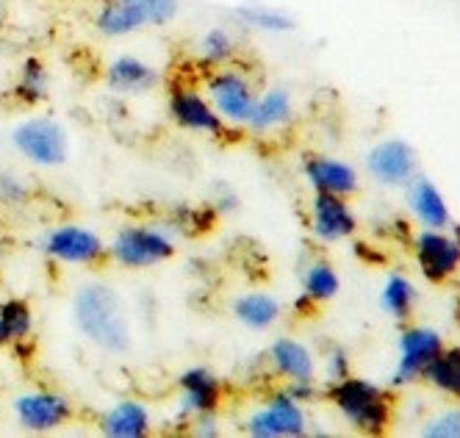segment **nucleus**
Returning a JSON list of instances; mask_svg holds the SVG:
<instances>
[{
	"mask_svg": "<svg viewBox=\"0 0 460 438\" xmlns=\"http://www.w3.org/2000/svg\"><path fill=\"white\" fill-rule=\"evenodd\" d=\"M73 322L86 342L111 355L130 347V327L119 294L106 283L81 286L73 297Z\"/></svg>",
	"mask_w": 460,
	"mask_h": 438,
	"instance_id": "nucleus-1",
	"label": "nucleus"
},
{
	"mask_svg": "<svg viewBox=\"0 0 460 438\" xmlns=\"http://www.w3.org/2000/svg\"><path fill=\"white\" fill-rule=\"evenodd\" d=\"M181 0H101L94 28L106 40H122L142 28L167 25L178 17Z\"/></svg>",
	"mask_w": 460,
	"mask_h": 438,
	"instance_id": "nucleus-2",
	"label": "nucleus"
},
{
	"mask_svg": "<svg viewBox=\"0 0 460 438\" xmlns=\"http://www.w3.org/2000/svg\"><path fill=\"white\" fill-rule=\"evenodd\" d=\"M331 399L341 411V416L358 433L380 435L388 430L391 402H388V394L380 386H375L372 380H360V378L347 375L344 380L331 383Z\"/></svg>",
	"mask_w": 460,
	"mask_h": 438,
	"instance_id": "nucleus-3",
	"label": "nucleus"
},
{
	"mask_svg": "<svg viewBox=\"0 0 460 438\" xmlns=\"http://www.w3.org/2000/svg\"><path fill=\"white\" fill-rule=\"evenodd\" d=\"M206 97L211 100V106L227 125H247L252 109H255V84L252 78L239 70L234 64L217 67V70L206 78Z\"/></svg>",
	"mask_w": 460,
	"mask_h": 438,
	"instance_id": "nucleus-4",
	"label": "nucleus"
},
{
	"mask_svg": "<svg viewBox=\"0 0 460 438\" xmlns=\"http://www.w3.org/2000/svg\"><path fill=\"white\" fill-rule=\"evenodd\" d=\"M14 150L37 166H61L70 158V142L53 117H28L12 130Z\"/></svg>",
	"mask_w": 460,
	"mask_h": 438,
	"instance_id": "nucleus-5",
	"label": "nucleus"
},
{
	"mask_svg": "<svg viewBox=\"0 0 460 438\" xmlns=\"http://www.w3.org/2000/svg\"><path fill=\"white\" fill-rule=\"evenodd\" d=\"M109 250L114 261L128 269H147L161 261H170L175 255V239L161 228L130 225L114 236Z\"/></svg>",
	"mask_w": 460,
	"mask_h": 438,
	"instance_id": "nucleus-6",
	"label": "nucleus"
},
{
	"mask_svg": "<svg viewBox=\"0 0 460 438\" xmlns=\"http://www.w3.org/2000/svg\"><path fill=\"white\" fill-rule=\"evenodd\" d=\"M308 416L303 411V402L294 399L288 391H275L264 399V406L255 408L247 422L244 433L252 438H297L305 435Z\"/></svg>",
	"mask_w": 460,
	"mask_h": 438,
	"instance_id": "nucleus-7",
	"label": "nucleus"
},
{
	"mask_svg": "<svg viewBox=\"0 0 460 438\" xmlns=\"http://www.w3.org/2000/svg\"><path fill=\"white\" fill-rule=\"evenodd\" d=\"M421 275L433 283L452 278L460 269V239L444 228H424L413 242Z\"/></svg>",
	"mask_w": 460,
	"mask_h": 438,
	"instance_id": "nucleus-8",
	"label": "nucleus"
},
{
	"mask_svg": "<svg viewBox=\"0 0 460 438\" xmlns=\"http://www.w3.org/2000/svg\"><path fill=\"white\" fill-rule=\"evenodd\" d=\"M167 109L178 128L203 133V137H211V139L222 137L227 128V122L211 106V100L203 92H197L194 86H172L167 97Z\"/></svg>",
	"mask_w": 460,
	"mask_h": 438,
	"instance_id": "nucleus-9",
	"label": "nucleus"
},
{
	"mask_svg": "<svg viewBox=\"0 0 460 438\" xmlns=\"http://www.w3.org/2000/svg\"><path fill=\"white\" fill-rule=\"evenodd\" d=\"M14 416L22 430L50 433L70 422L73 402L53 391H28L14 399Z\"/></svg>",
	"mask_w": 460,
	"mask_h": 438,
	"instance_id": "nucleus-10",
	"label": "nucleus"
},
{
	"mask_svg": "<svg viewBox=\"0 0 460 438\" xmlns=\"http://www.w3.org/2000/svg\"><path fill=\"white\" fill-rule=\"evenodd\" d=\"M444 350V339L430 327H405L400 333V358L394 369V386H408L424 375L430 363Z\"/></svg>",
	"mask_w": 460,
	"mask_h": 438,
	"instance_id": "nucleus-11",
	"label": "nucleus"
},
{
	"mask_svg": "<svg viewBox=\"0 0 460 438\" xmlns=\"http://www.w3.org/2000/svg\"><path fill=\"white\" fill-rule=\"evenodd\" d=\"M42 250L61 264H94L106 255V245L101 236L81 225H61L48 230L42 239Z\"/></svg>",
	"mask_w": 460,
	"mask_h": 438,
	"instance_id": "nucleus-12",
	"label": "nucleus"
},
{
	"mask_svg": "<svg viewBox=\"0 0 460 438\" xmlns=\"http://www.w3.org/2000/svg\"><path fill=\"white\" fill-rule=\"evenodd\" d=\"M416 150L405 139H383L367 156V170L377 183L400 186L416 178Z\"/></svg>",
	"mask_w": 460,
	"mask_h": 438,
	"instance_id": "nucleus-13",
	"label": "nucleus"
},
{
	"mask_svg": "<svg viewBox=\"0 0 460 438\" xmlns=\"http://www.w3.org/2000/svg\"><path fill=\"white\" fill-rule=\"evenodd\" d=\"M181 389V414L189 419H200L217 414L222 402V380L208 366H189L178 378Z\"/></svg>",
	"mask_w": 460,
	"mask_h": 438,
	"instance_id": "nucleus-14",
	"label": "nucleus"
},
{
	"mask_svg": "<svg viewBox=\"0 0 460 438\" xmlns=\"http://www.w3.org/2000/svg\"><path fill=\"white\" fill-rule=\"evenodd\" d=\"M311 230L322 242H341L358 230V219L347 197L316 192L311 200Z\"/></svg>",
	"mask_w": 460,
	"mask_h": 438,
	"instance_id": "nucleus-15",
	"label": "nucleus"
},
{
	"mask_svg": "<svg viewBox=\"0 0 460 438\" xmlns=\"http://www.w3.org/2000/svg\"><path fill=\"white\" fill-rule=\"evenodd\" d=\"M303 173L314 192H327L339 197H349L358 192V173L347 161L331 156H308L303 164Z\"/></svg>",
	"mask_w": 460,
	"mask_h": 438,
	"instance_id": "nucleus-16",
	"label": "nucleus"
},
{
	"mask_svg": "<svg viewBox=\"0 0 460 438\" xmlns=\"http://www.w3.org/2000/svg\"><path fill=\"white\" fill-rule=\"evenodd\" d=\"M161 81V73L155 67L139 56H117L106 67V84L119 94H142L155 89Z\"/></svg>",
	"mask_w": 460,
	"mask_h": 438,
	"instance_id": "nucleus-17",
	"label": "nucleus"
},
{
	"mask_svg": "<svg viewBox=\"0 0 460 438\" xmlns=\"http://www.w3.org/2000/svg\"><path fill=\"white\" fill-rule=\"evenodd\" d=\"M291 120H294V97H291V92L283 89V86H272V89L258 94L255 109H252L244 128H250L252 133H258V137H264V133L286 128Z\"/></svg>",
	"mask_w": 460,
	"mask_h": 438,
	"instance_id": "nucleus-18",
	"label": "nucleus"
},
{
	"mask_svg": "<svg viewBox=\"0 0 460 438\" xmlns=\"http://www.w3.org/2000/svg\"><path fill=\"white\" fill-rule=\"evenodd\" d=\"M270 363L288 383L314 380V375H316V363H314L311 350L305 344H300L297 339H275L270 344Z\"/></svg>",
	"mask_w": 460,
	"mask_h": 438,
	"instance_id": "nucleus-19",
	"label": "nucleus"
},
{
	"mask_svg": "<svg viewBox=\"0 0 460 438\" xmlns=\"http://www.w3.org/2000/svg\"><path fill=\"white\" fill-rule=\"evenodd\" d=\"M408 206L424 228H449L452 222L447 200L430 178H413L408 183Z\"/></svg>",
	"mask_w": 460,
	"mask_h": 438,
	"instance_id": "nucleus-20",
	"label": "nucleus"
},
{
	"mask_svg": "<svg viewBox=\"0 0 460 438\" xmlns=\"http://www.w3.org/2000/svg\"><path fill=\"white\" fill-rule=\"evenodd\" d=\"M101 433L109 438H142L150 433V411L139 399H119L103 414Z\"/></svg>",
	"mask_w": 460,
	"mask_h": 438,
	"instance_id": "nucleus-21",
	"label": "nucleus"
},
{
	"mask_svg": "<svg viewBox=\"0 0 460 438\" xmlns=\"http://www.w3.org/2000/svg\"><path fill=\"white\" fill-rule=\"evenodd\" d=\"M230 311L247 330H270L280 319V302L267 291H247L234 299Z\"/></svg>",
	"mask_w": 460,
	"mask_h": 438,
	"instance_id": "nucleus-22",
	"label": "nucleus"
},
{
	"mask_svg": "<svg viewBox=\"0 0 460 438\" xmlns=\"http://www.w3.org/2000/svg\"><path fill=\"white\" fill-rule=\"evenodd\" d=\"M234 20L250 31H261V33H288L297 28V20H294L288 12L270 6V4H258V0H247V4H239L234 9Z\"/></svg>",
	"mask_w": 460,
	"mask_h": 438,
	"instance_id": "nucleus-23",
	"label": "nucleus"
},
{
	"mask_svg": "<svg viewBox=\"0 0 460 438\" xmlns=\"http://www.w3.org/2000/svg\"><path fill=\"white\" fill-rule=\"evenodd\" d=\"M236 53H239L236 37L222 25L208 28L200 37V42H197V56H200V61L206 67H211V70L225 67V64H234Z\"/></svg>",
	"mask_w": 460,
	"mask_h": 438,
	"instance_id": "nucleus-24",
	"label": "nucleus"
},
{
	"mask_svg": "<svg viewBox=\"0 0 460 438\" xmlns=\"http://www.w3.org/2000/svg\"><path fill=\"white\" fill-rule=\"evenodd\" d=\"M421 378L427 383H433L438 391L460 399V347H452V350L444 347L430 363H427Z\"/></svg>",
	"mask_w": 460,
	"mask_h": 438,
	"instance_id": "nucleus-25",
	"label": "nucleus"
},
{
	"mask_svg": "<svg viewBox=\"0 0 460 438\" xmlns=\"http://www.w3.org/2000/svg\"><path fill=\"white\" fill-rule=\"evenodd\" d=\"M34 327V314L25 299H4L0 302V344L20 342L31 335Z\"/></svg>",
	"mask_w": 460,
	"mask_h": 438,
	"instance_id": "nucleus-26",
	"label": "nucleus"
},
{
	"mask_svg": "<svg viewBox=\"0 0 460 438\" xmlns=\"http://www.w3.org/2000/svg\"><path fill=\"white\" fill-rule=\"evenodd\" d=\"M413 299H416V289L405 275H400V273L388 275V281L380 291V306L385 314H391L397 322H405L413 311Z\"/></svg>",
	"mask_w": 460,
	"mask_h": 438,
	"instance_id": "nucleus-27",
	"label": "nucleus"
},
{
	"mask_svg": "<svg viewBox=\"0 0 460 438\" xmlns=\"http://www.w3.org/2000/svg\"><path fill=\"white\" fill-rule=\"evenodd\" d=\"M48 84H50L48 67L37 56H31V58L22 61V70H20L14 94L22 100V103L34 106V103H40V100L48 97Z\"/></svg>",
	"mask_w": 460,
	"mask_h": 438,
	"instance_id": "nucleus-28",
	"label": "nucleus"
},
{
	"mask_svg": "<svg viewBox=\"0 0 460 438\" xmlns=\"http://www.w3.org/2000/svg\"><path fill=\"white\" fill-rule=\"evenodd\" d=\"M303 289L314 302H322V299H331L339 294L341 281L336 275V269L327 261H314L303 275Z\"/></svg>",
	"mask_w": 460,
	"mask_h": 438,
	"instance_id": "nucleus-29",
	"label": "nucleus"
},
{
	"mask_svg": "<svg viewBox=\"0 0 460 438\" xmlns=\"http://www.w3.org/2000/svg\"><path fill=\"white\" fill-rule=\"evenodd\" d=\"M421 435L424 438H460V408L444 411L433 422H427V427H421Z\"/></svg>",
	"mask_w": 460,
	"mask_h": 438,
	"instance_id": "nucleus-30",
	"label": "nucleus"
},
{
	"mask_svg": "<svg viewBox=\"0 0 460 438\" xmlns=\"http://www.w3.org/2000/svg\"><path fill=\"white\" fill-rule=\"evenodd\" d=\"M25 197H28V189L17 178L0 173V203L20 206V203H25Z\"/></svg>",
	"mask_w": 460,
	"mask_h": 438,
	"instance_id": "nucleus-31",
	"label": "nucleus"
},
{
	"mask_svg": "<svg viewBox=\"0 0 460 438\" xmlns=\"http://www.w3.org/2000/svg\"><path fill=\"white\" fill-rule=\"evenodd\" d=\"M327 375H331V383L344 380L349 375V361L341 347H333L331 355H327Z\"/></svg>",
	"mask_w": 460,
	"mask_h": 438,
	"instance_id": "nucleus-32",
	"label": "nucleus"
}]
</instances>
